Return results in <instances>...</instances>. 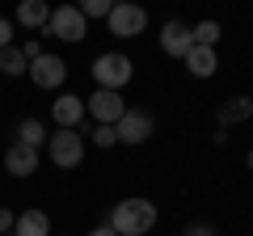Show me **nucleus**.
I'll return each mask as SVG.
<instances>
[{"mask_svg":"<svg viewBox=\"0 0 253 236\" xmlns=\"http://www.w3.org/2000/svg\"><path fill=\"white\" fill-rule=\"evenodd\" d=\"M106 224L114 228L118 236H148L156 228V202H148V198H123V202H114V211L106 215Z\"/></svg>","mask_w":253,"mask_h":236,"instance_id":"1","label":"nucleus"},{"mask_svg":"<svg viewBox=\"0 0 253 236\" xmlns=\"http://www.w3.org/2000/svg\"><path fill=\"white\" fill-rule=\"evenodd\" d=\"M131 76H135V68H131V59H126L123 51H106V55H97V59H93V80H97V89L118 93Z\"/></svg>","mask_w":253,"mask_h":236,"instance_id":"2","label":"nucleus"},{"mask_svg":"<svg viewBox=\"0 0 253 236\" xmlns=\"http://www.w3.org/2000/svg\"><path fill=\"white\" fill-rule=\"evenodd\" d=\"M46 34H55L59 42H84L89 38V21H84L81 4H59V9H51Z\"/></svg>","mask_w":253,"mask_h":236,"instance_id":"3","label":"nucleus"},{"mask_svg":"<svg viewBox=\"0 0 253 236\" xmlns=\"http://www.w3.org/2000/svg\"><path fill=\"white\" fill-rule=\"evenodd\" d=\"M110 34L114 38H139L148 30V9H139V4H131V0H123V4H114L106 17Z\"/></svg>","mask_w":253,"mask_h":236,"instance_id":"4","label":"nucleus"},{"mask_svg":"<svg viewBox=\"0 0 253 236\" xmlns=\"http://www.w3.org/2000/svg\"><path fill=\"white\" fill-rule=\"evenodd\" d=\"M46 156H51L59 169H76L84 160V135L81 131H55L46 139Z\"/></svg>","mask_w":253,"mask_h":236,"instance_id":"5","label":"nucleus"},{"mask_svg":"<svg viewBox=\"0 0 253 236\" xmlns=\"http://www.w3.org/2000/svg\"><path fill=\"white\" fill-rule=\"evenodd\" d=\"M152 131H156V118L148 114V110H131V106H126V114L114 122L118 144H148V139H152Z\"/></svg>","mask_w":253,"mask_h":236,"instance_id":"6","label":"nucleus"},{"mask_svg":"<svg viewBox=\"0 0 253 236\" xmlns=\"http://www.w3.org/2000/svg\"><path fill=\"white\" fill-rule=\"evenodd\" d=\"M26 76L38 84V89H59V84L68 80V64H63L59 55H38V59H30Z\"/></svg>","mask_w":253,"mask_h":236,"instance_id":"7","label":"nucleus"},{"mask_svg":"<svg viewBox=\"0 0 253 236\" xmlns=\"http://www.w3.org/2000/svg\"><path fill=\"white\" fill-rule=\"evenodd\" d=\"M84 110H89V114L97 118V127H114L118 118L126 114V101H123V93L97 89V93H93V97H89V106H84Z\"/></svg>","mask_w":253,"mask_h":236,"instance_id":"8","label":"nucleus"},{"mask_svg":"<svg viewBox=\"0 0 253 236\" xmlns=\"http://www.w3.org/2000/svg\"><path fill=\"white\" fill-rule=\"evenodd\" d=\"M161 51L173 55V59H186L194 51V34H190L186 21H165L161 26Z\"/></svg>","mask_w":253,"mask_h":236,"instance_id":"9","label":"nucleus"},{"mask_svg":"<svg viewBox=\"0 0 253 236\" xmlns=\"http://www.w3.org/2000/svg\"><path fill=\"white\" fill-rule=\"evenodd\" d=\"M51 118H55V127H59V131H81V122H84V101L72 97V93H63V97H55Z\"/></svg>","mask_w":253,"mask_h":236,"instance_id":"10","label":"nucleus"},{"mask_svg":"<svg viewBox=\"0 0 253 236\" xmlns=\"http://www.w3.org/2000/svg\"><path fill=\"white\" fill-rule=\"evenodd\" d=\"M181 64L190 68V76H199V80H211V76L219 72V55L211 51V46H194V51H190Z\"/></svg>","mask_w":253,"mask_h":236,"instance_id":"11","label":"nucleus"},{"mask_svg":"<svg viewBox=\"0 0 253 236\" xmlns=\"http://www.w3.org/2000/svg\"><path fill=\"white\" fill-rule=\"evenodd\" d=\"M4 169H9L13 177H30V173L38 169V152H34V148H21V144H9V152H4Z\"/></svg>","mask_w":253,"mask_h":236,"instance_id":"12","label":"nucleus"},{"mask_svg":"<svg viewBox=\"0 0 253 236\" xmlns=\"http://www.w3.org/2000/svg\"><path fill=\"white\" fill-rule=\"evenodd\" d=\"M13 236H51V219H46V211H38V207L21 211V215L13 219Z\"/></svg>","mask_w":253,"mask_h":236,"instance_id":"13","label":"nucleus"},{"mask_svg":"<svg viewBox=\"0 0 253 236\" xmlns=\"http://www.w3.org/2000/svg\"><path fill=\"white\" fill-rule=\"evenodd\" d=\"M17 21L26 30H46V21H51V4H46V0H21V4H17Z\"/></svg>","mask_w":253,"mask_h":236,"instance_id":"14","label":"nucleus"},{"mask_svg":"<svg viewBox=\"0 0 253 236\" xmlns=\"http://www.w3.org/2000/svg\"><path fill=\"white\" fill-rule=\"evenodd\" d=\"M249 114H253V101H249V97H228L224 106H219V114H215V118L228 127V122H245Z\"/></svg>","mask_w":253,"mask_h":236,"instance_id":"15","label":"nucleus"},{"mask_svg":"<svg viewBox=\"0 0 253 236\" xmlns=\"http://www.w3.org/2000/svg\"><path fill=\"white\" fill-rule=\"evenodd\" d=\"M42 135H46V131H42L38 118H21V122H17V144L21 148H34V152H38V148H42Z\"/></svg>","mask_w":253,"mask_h":236,"instance_id":"16","label":"nucleus"},{"mask_svg":"<svg viewBox=\"0 0 253 236\" xmlns=\"http://www.w3.org/2000/svg\"><path fill=\"white\" fill-rule=\"evenodd\" d=\"M26 68H30V59L21 55V46H4L0 51V72L4 76H26Z\"/></svg>","mask_w":253,"mask_h":236,"instance_id":"17","label":"nucleus"},{"mask_svg":"<svg viewBox=\"0 0 253 236\" xmlns=\"http://www.w3.org/2000/svg\"><path fill=\"white\" fill-rule=\"evenodd\" d=\"M190 34H194V46H211L215 51V42H219V21H199V26H190Z\"/></svg>","mask_w":253,"mask_h":236,"instance_id":"18","label":"nucleus"},{"mask_svg":"<svg viewBox=\"0 0 253 236\" xmlns=\"http://www.w3.org/2000/svg\"><path fill=\"white\" fill-rule=\"evenodd\" d=\"M110 9H114V4H110V0H84V4H81L84 21H89V17H110Z\"/></svg>","mask_w":253,"mask_h":236,"instance_id":"19","label":"nucleus"},{"mask_svg":"<svg viewBox=\"0 0 253 236\" xmlns=\"http://www.w3.org/2000/svg\"><path fill=\"white\" fill-rule=\"evenodd\" d=\"M93 144H97V148H114V144H118L114 127H97V131H93Z\"/></svg>","mask_w":253,"mask_h":236,"instance_id":"20","label":"nucleus"},{"mask_svg":"<svg viewBox=\"0 0 253 236\" xmlns=\"http://www.w3.org/2000/svg\"><path fill=\"white\" fill-rule=\"evenodd\" d=\"M4 46H13V26H9V17H0V51Z\"/></svg>","mask_w":253,"mask_h":236,"instance_id":"21","label":"nucleus"},{"mask_svg":"<svg viewBox=\"0 0 253 236\" xmlns=\"http://www.w3.org/2000/svg\"><path fill=\"white\" fill-rule=\"evenodd\" d=\"M13 219H17V215H13L9 207H0V236H4V232H13Z\"/></svg>","mask_w":253,"mask_h":236,"instance_id":"22","label":"nucleus"},{"mask_svg":"<svg viewBox=\"0 0 253 236\" xmlns=\"http://www.w3.org/2000/svg\"><path fill=\"white\" fill-rule=\"evenodd\" d=\"M186 236H215V228H211V224H190Z\"/></svg>","mask_w":253,"mask_h":236,"instance_id":"23","label":"nucleus"},{"mask_svg":"<svg viewBox=\"0 0 253 236\" xmlns=\"http://www.w3.org/2000/svg\"><path fill=\"white\" fill-rule=\"evenodd\" d=\"M89 236H118V232H114V228H110V224H101V228H93Z\"/></svg>","mask_w":253,"mask_h":236,"instance_id":"24","label":"nucleus"},{"mask_svg":"<svg viewBox=\"0 0 253 236\" xmlns=\"http://www.w3.org/2000/svg\"><path fill=\"white\" fill-rule=\"evenodd\" d=\"M249 169H253V148H249Z\"/></svg>","mask_w":253,"mask_h":236,"instance_id":"25","label":"nucleus"}]
</instances>
